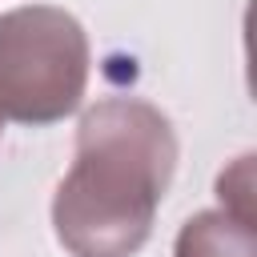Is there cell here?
I'll list each match as a JSON object with an SVG mask.
<instances>
[{
	"instance_id": "7a4b0ae2",
	"label": "cell",
	"mask_w": 257,
	"mask_h": 257,
	"mask_svg": "<svg viewBox=\"0 0 257 257\" xmlns=\"http://www.w3.org/2000/svg\"><path fill=\"white\" fill-rule=\"evenodd\" d=\"M84 24L52 4L0 12V116L16 124H56L80 108L88 88Z\"/></svg>"
},
{
	"instance_id": "6da1fadb",
	"label": "cell",
	"mask_w": 257,
	"mask_h": 257,
	"mask_svg": "<svg viewBox=\"0 0 257 257\" xmlns=\"http://www.w3.org/2000/svg\"><path fill=\"white\" fill-rule=\"evenodd\" d=\"M177 173L173 120L141 96L96 100L76 128L72 169L52 197L56 241L72 257H133L145 249Z\"/></svg>"
},
{
	"instance_id": "3957f363",
	"label": "cell",
	"mask_w": 257,
	"mask_h": 257,
	"mask_svg": "<svg viewBox=\"0 0 257 257\" xmlns=\"http://www.w3.org/2000/svg\"><path fill=\"white\" fill-rule=\"evenodd\" d=\"M173 257H257L253 221H241L225 209H205L181 225Z\"/></svg>"
},
{
	"instance_id": "5b68a950",
	"label": "cell",
	"mask_w": 257,
	"mask_h": 257,
	"mask_svg": "<svg viewBox=\"0 0 257 257\" xmlns=\"http://www.w3.org/2000/svg\"><path fill=\"white\" fill-rule=\"evenodd\" d=\"M0 124H4V116H0Z\"/></svg>"
},
{
	"instance_id": "277c9868",
	"label": "cell",
	"mask_w": 257,
	"mask_h": 257,
	"mask_svg": "<svg viewBox=\"0 0 257 257\" xmlns=\"http://www.w3.org/2000/svg\"><path fill=\"white\" fill-rule=\"evenodd\" d=\"M249 193H253V153L237 157V161L217 177L221 209L233 213V217H241V221H253V201H249Z\"/></svg>"
}]
</instances>
